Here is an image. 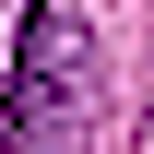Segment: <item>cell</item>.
I'll use <instances>...</instances> for the list:
<instances>
[{"instance_id":"1","label":"cell","mask_w":154,"mask_h":154,"mask_svg":"<svg viewBox=\"0 0 154 154\" xmlns=\"http://www.w3.org/2000/svg\"><path fill=\"white\" fill-rule=\"evenodd\" d=\"M95 95V36H83L59 0L12 24V83H0V154H48L71 131V107Z\"/></svg>"}]
</instances>
